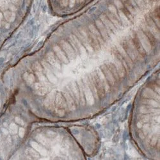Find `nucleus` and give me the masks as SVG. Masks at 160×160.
<instances>
[{
  "label": "nucleus",
  "instance_id": "nucleus-1",
  "mask_svg": "<svg viewBox=\"0 0 160 160\" xmlns=\"http://www.w3.org/2000/svg\"><path fill=\"white\" fill-rule=\"evenodd\" d=\"M30 0H0V28L5 30L10 28L21 12L24 6H27Z\"/></svg>",
  "mask_w": 160,
  "mask_h": 160
},
{
  "label": "nucleus",
  "instance_id": "nucleus-18",
  "mask_svg": "<svg viewBox=\"0 0 160 160\" xmlns=\"http://www.w3.org/2000/svg\"><path fill=\"white\" fill-rule=\"evenodd\" d=\"M63 96L65 99V101L67 102V104H68V107L69 109L71 111H74L76 110V102L75 101L71 94V93L69 91H67V90H63Z\"/></svg>",
  "mask_w": 160,
  "mask_h": 160
},
{
  "label": "nucleus",
  "instance_id": "nucleus-30",
  "mask_svg": "<svg viewBox=\"0 0 160 160\" xmlns=\"http://www.w3.org/2000/svg\"><path fill=\"white\" fill-rule=\"evenodd\" d=\"M25 153L29 158L32 159H37L40 158L39 154L33 148H27L25 151Z\"/></svg>",
  "mask_w": 160,
  "mask_h": 160
},
{
  "label": "nucleus",
  "instance_id": "nucleus-17",
  "mask_svg": "<svg viewBox=\"0 0 160 160\" xmlns=\"http://www.w3.org/2000/svg\"><path fill=\"white\" fill-rule=\"evenodd\" d=\"M100 69H101L102 73L104 74V76L106 77V79L108 82V83L110 84V85L111 86H114L116 83V80L114 78V76H113V74H112V72H110V71L108 69V68L106 67V65L105 64H102L101 65Z\"/></svg>",
  "mask_w": 160,
  "mask_h": 160
},
{
  "label": "nucleus",
  "instance_id": "nucleus-11",
  "mask_svg": "<svg viewBox=\"0 0 160 160\" xmlns=\"http://www.w3.org/2000/svg\"><path fill=\"white\" fill-rule=\"evenodd\" d=\"M52 49L55 55L57 56V57L61 63L63 64H68L69 63V60L68 57H67L65 52L63 51V49L59 45L53 46Z\"/></svg>",
  "mask_w": 160,
  "mask_h": 160
},
{
  "label": "nucleus",
  "instance_id": "nucleus-45",
  "mask_svg": "<svg viewBox=\"0 0 160 160\" xmlns=\"http://www.w3.org/2000/svg\"><path fill=\"white\" fill-rule=\"evenodd\" d=\"M18 133H19V136L21 138H23L24 136V134H25V129H24L23 128H19V131H18Z\"/></svg>",
  "mask_w": 160,
  "mask_h": 160
},
{
  "label": "nucleus",
  "instance_id": "nucleus-21",
  "mask_svg": "<svg viewBox=\"0 0 160 160\" xmlns=\"http://www.w3.org/2000/svg\"><path fill=\"white\" fill-rule=\"evenodd\" d=\"M142 96L145 99H151L159 101V96L158 94V93L155 92L150 88H146L144 89L142 93Z\"/></svg>",
  "mask_w": 160,
  "mask_h": 160
},
{
  "label": "nucleus",
  "instance_id": "nucleus-40",
  "mask_svg": "<svg viewBox=\"0 0 160 160\" xmlns=\"http://www.w3.org/2000/svg\"><path fill=\"white\" fill-rule=\"evenodd\" d=\"M139 121L143 122V123H145V122H148L150 121V115H140L138 116V117Z\"/></svg>",
  "mask_w": 160,
  "mask_h": 160
},
{
  "label": "nucleus",
  "instance_id": "nucleus-13",
  "mask_svg": "<svg viewBox=\"0 0 160 160\" xmlns=\"http://www.w3.org/2000/svg\"><path fill=\"white\" fill-rule=\"evenodd\" d=\"M93 78H94V82L96 84V87L97 88V91H98V94L99 96V98H104L105 95H106V92L104 90V88L103 87V85L102 84V83L101 82L100 79L96 73V71L93 72L92 74Z\"/></svg>",
  "mask_w": 160,
  "mask_h": 160
},
{
  "label": "nucleus",
  "instance_id": "nucleus-27",
  "mask_svg": "<svg viewBox=\"0 0 160 160\" xmlns=\"http://www.w3.org/2000/svg\"><path fill=\"white\" fill-rule=\"evenodd\" d=\"M88 35H89V38H90V44L92 46V47L93 48V49H94V51H98L101 49V47L100 46V44L98 41V38L95 37V35L92 33L90 31L89 32H88Z\"/></svg>",
  "mask_w": 160,
  "mask_h": 160
},
{
  "label": "nucleus",
  "instance_id": "nucleus-9",
  "mask_svg": "<svg viewBox=\"0 0 160 160\" xmlns=\"http://www.w3.org/2000/svg\"><path fill=\"white\" fill-rule=\"evenodd\" d=\"M56 94H57L56 90H53L45 98L44 101V105L47 109L49 110H53L55 109Z\"/></svg>",
  "mask_w": 160,
  "mask_h": 160
},
{
  "label": "nucleus",
  "instance_id": "nucleus-46",
  "mask_svg": "<svg viewBox=\"0 0 160 160\" xmlns=\"http://www.w3.org/2000/svg\"><path fill=\"white\" fill-rule=\"evenodd\" d=\"M76 3V0H69L68 7L70 8H72L74 7Z\"/></svg>",
  "mask_w": 160,
  "mask_h": 160
},
{
  "label": "nucleus",
  "instance_id": "nucleus-8",
  "mask_svg": "<svg viewBox=\"0 0 160 160\" xmlns=\"http://www.w3.org/2000/svg\"><path fill=\"white\" fill-rule=\"evenodd\" d=\"M137 35V37L139 39V41L143 48L145 51L146 53L150 52L152 50V45L149 41V38L147 37V36L145 35V33L142 31L139 30L137 33H136Z\"/></svg>",
  "mask_w": 160,
  "mask_h": 160
},
{
  "label": "nucleus",
  "instance_id": "nucleus-5",
  "mask_svg": "<svg viewBox=\"0 0 160 160\" xmlns=\"http://www.w3.org/2000/svg\"><path fill=\"white\" fill-rule=\"evenodd\" d=\"M59 46L65 52L69 61H74L76 57V52L69 42L65 40H61L59 42Z\"/></svg>",
  "mask_w": 160,
  "mask_h": 160
},
{
  "label": "nucleus",
  "instance_id": "nucleus-23",
  "mask_svg": "<svg viewBox=\"0 0 160 160\" xmlns=\"http://www.w3.org/2000/svg\"><path fill=\"white\" fill-rule=\"evenodd\" d=\"M107 18L109 19V20L113 23V24L115 26V27L118 30H122L123 26L122 24V22L121 21V20H119L118 19H117L114 15H113L112 13H110L109 11H108L105 14Z\"/></svg>",
  "mask_w": 160,
  "mask_h": 160
},
{
  "label": "nucleus",
  "instance_id": "nucleus-20",
  "mask_svg": "<svg viewBox=\"0 0 160 160\" xmlns=\"http://www.w3.org/2000/svg\"><path fill=\"white\" fill-rule=\"evenodd\" d=\"M142 31L145 33V35L147 36L149 40V41L152 45V46H155L156 44V39L155 38V37L153 35V34L151 32L148 24H142Z\"/></svg>",
  "mask_w": 160,
  "mask_h": 160
},
{
  "label": "nucleus",
  "instance_id": "nucleus-14",
  "mask_svg": "<svg viewBox=\"0 0 160 160\" xmlns=\"http://www.w3.org/2000/svg\"><path fill=\"white\" fill-rule=\"evenodd\" d=\"M131 40H132V42L133 43V44H134L137 52H138V54L140 56H141L142 57H144L145 55H146V52L145 51L143 48L142 47L139 39L137 37V35L136 33H132L131 35Z\"/></svg>",
  "mask_w": 160,
  "mask_h": 160
},
{
  "label": "nucleus",
  "instance_id": "nucleus-33",
  "mask_svg": "<svg viewBox=\"0 0 160 160\" xmlns=\"http://www.w3.org/2000/svg\"><path fill=\"white\" fill-rule=\"evenodd\" d=\"M78 88L79 91V97H80V102L83 106L85 105V98L84 96V92H83V84L81 80L78 82Z\"/></svg>",
  "mask_w": 160,
  "mask_h": 160
},
{
  "label": "nucleus",
  "instance_id": "nucleus-42",
  "mask_svg": "<svg viewBox=\"0 0 160 160\" xmlns=\"http://www.w3.org/2000/svg\"><path fill=\"white\" fill-rule=\"evenodd\" d=\"M9 129H10V132L13 135H15L18 132V126L15 124V123H12L10 124V126H9Z\"/></svg>",
  "mask_w": 160,
  "mask_h": 160
},
{
  "label": "nucleus",
  "instance_id": "nucleus-35",
  "mask_svg": "<svg viewBox=\"0 0 160 160\" xmlns=\"http://www.w3.org/2000/svg\"><path fill=\"white\" fill-rule=\"evenodd\" d=\"M140 112L143 114L149 113H154V112H159V109H154L153 108L148 107V106H142L140 109Z\"/></svg>",
  "mask_w": 160,
  "mask_h": 160
},
{
  "label": "nucleus",
  "instance_id": "nucleus-48",
  "mask_svg": "<svg viewBox=\"0 0 160 160\" xmlns=\"http://www.w3.org/2000/svg\"><path fill=\"white\" fill-rule=\"evenodd\" d=\"M156 142H157V138H156V137H153L152 139L151 140V145L153 147V146H154V145L156 144Z\"/></svg>",
  "mask_w": 160,
  "mask_h": 160
},
{
  "label": "nucleus",
  "instance_id": "nucleus-37",
  "mask_svg": "<svg viewBox=\"0 0 160 160\" xmlns=\"http://www.w3.org/2000/svg\"><path fill=\"white\" fill-rule=\"evenodd\" d=\"M36 139H37V140L38 142L42 143V145H48V143H49L48 140L44 136H43L42 135H40L39 134V135H37Z\"/></svg>",
  "mask_w": 160,
  "mask_h": 160
},
{
  "label": "nucleus",
  "instance_id": "nucleus-29",
  "mask_svg": "<svg viewBox=\"0 0 160 160\" xmlns=\"http://www.w3.org/2000/svg\"><path fill=\"white\" fill-rule=\"evenodd\" d=\"M30 145L32 147V148H33L35 151H37L38 152H39L40 154H41L42 156H46L48 154L47 151L43 148L41 145H40L38 143H37L35 142H31Z\"/></svg>",
  "mask_w": 160,
  "mask_h": 160
},
{
  "label": "nucleus",
  "instance_id": "nucleus-15",
  "mask_svg": "<svg viewBox=\"0 0 160 160\" xmlns=\"http://www.w3.org/2000/svg\"><path fill=\"white\" fill-rule=\"evenodd\" d=\"M96 26L98 31L99 32L100 34L101 35L102 38L104 39V41L105 42H108L110 39V37L108 35L107 30H106L104 25L100 19L96 21Z\"/></svg>",
  "mask_w": 160,
  "mask_h": 160
},
{
  "label": "nucleus",
  "instance_id": "nucleus-12",
  "mask_svg": "<svg viewBox=\"0 0 160 160\" xmlns=\"http://www.w3.org/2000/svg\"><path fill=\"white\" fill-rule=\"evenodd\" d=\"M34 92L36 94L44 96L49 91V86L46 82H40L34 84Z\"/></svg>",
  "mask_w": 160,
  "mask_h": 160
},
{
  "label": "nucleus",
  "instance_id": "nucleus-3",
  "mask_svg": "<svg viewBox=\"0 0 160 160\" xmlns=\"http://www.w3.org/2000/svg\"><path fill=\"white\" fill-rule=\"evenodd\" d=\"M78 38L79 40V41L83 44V46L85 48L87 51L92 53L94 51V49L92 47L90 42V38L87 32H86L84 29L80 28L78 32H75L74 34Z\"/></svg>",
  "mask_w": 160,
  "mask_h": 160
},
{
  "label": "nucleus",
  "instance_id": "nucleus-52",
  "mask_svg": "<svg viewBox=\"0 0 160 160\" xmlns=\"http://www.w3.org/2000/svg\"><path fill=\"white\" fill-rule=\"evenodd\" d=\"M153 1H156V0H153Z\"/></svg>",
  "mask_w": 160,
  "mask_h": 160
},
{
  "label": "nucleus",
  "instance_id": "nucleus-2",
  "mask_svg": "<svg viewBox=\"0 0 160 160\" xmlns=\"http://www.w3.org/2000/svg\"><path fill=\"white\" fill-rule=\"evenodd\" d=\"M121 45L122 46L128 56L132 60V61H135L139 55L137 52L134 44H133L131 38H124L121 40Z\"/></svg>",
  "mask_w": 160,
  "mask_h": 160
},
{
  "label": "nucleus",
  "instance_id": "nucleus-41",
  "mask_svg": "<svg viewBox=\"0 0 160 160\" xmlns=\"http://www.w3.org/2000/svg\"><path fill=\"white\" fill-rule=\"evenodd\" d=\"M40 82H46V77L44 74V71L35 72Z\"/></svg>",
  "mask_w": 160,
  "mask_h": 160
},
{
  "label": "nucleus",
  "instance_id": "nucleus-47",
  "mask_svg": "<svg viewBox=\"0 0 160 160\" xmlns=\"http://www.w3.org/2000/svg\"><path fill=\"white\" fill-rule=\"evenodd\" d=\"M128 2L131 4V5L134 7L135 8V10L138 12V10H140L139 9V8L138 7V6L137 5V4L135 3V0H128Z\"/></svg>",
  "mask_w": 160,
  "mask_h": 160
},
{
  "label": "nucleus",
  "instance_id": "nucleus-24",
  "mask_svg": "<svg viewBox=\"0 0 160 160\" xmlns=\"http://www.w3.org/2000/svg\"><path fill=\"white\" fill-rule=\"evenodd\" d=\"M88 28H89V31H90L92 33L94 34V35H95V37L98 38V41H99V44H100L101 47V46H104L106 42L104 41V39L102 38L101 35L100 34L98 30L97 29L96 26L95 25H94V24H90Z\"/></svg>",
  "mask_w": 160,
  "mask_h": 160
},
{
  "label": "nucleus",
  "instance_id": "nucleus-22",
  "mask_svg": "<svg viewBox=\"0 0 160 160\" xmlns=\"http://www.w3.org/2000/svg\"><path fill=\"white\" fill-rule=\"evenodd\" d=\"M115 67V68L118 72V76L120 77V78H122L124 77L125 74H126V69L124 68V67L123 65V64L122 63V62L120 61L117 58H116L115 57V60L114 62L113 63Z\"/></svg>",
  "mask_w": 160,
  "mask_h": 160
},
{
  "label": "nucleus",
  "instance_id": "nucleus-49",
  "mask_svg": "<svg viewBox=\"0 0 160 160\" xmlns=\"http://www.w3.org/2000/svg\"><path fill=\"white\" fill-rule=\"evenodd\" d=\"M138 128H142V126H143V122H140V121H138L137 124Z\"/></svg>",
  "mask_w": 160,
  "mask_h": 160
},
{
  "label": "nucleus",
  "instance_id": "nucleus-50",
  "mask_svg": "<svg viewBox=\"0 0 160 160\" xmlns=\"http://www.w3.org/2000/svg\"><path fill=\"white\" fill-rule=\"evenodd\" d=\"M2 130L3 132L4 133L5 135H8V131L5 128H2Z\"/></svg>",
  "mask_w": 160,
  "mask_h": 160
},
{
  "label": "nucleus",
  "instance_id": "nucleus-51",
  "mask_svg": "<svg viewBox=\"0 0 160 160\" xmlns=\"http://www.w3.org/2000/svg\"><path fill=\"white\" fill-rule=\"evenodd\" d=\"M145 4H149L151 2V0H143Z\"/></svg>",
  "mask_w": 160,
  "mask_h": 160
},
{
  "label": "nucleus",
  "instance_id": "nucleus-26",
  "mask_svg": "<svg viewBox=\"0 0 160 160\" xmlns=\"http://www.w3.org/2000/svg\"><path fill=\"white\" fill-rule=\"evenodd\" d=\"M87 82L88 84V86L92 92L93 95H94V98H96L97 99H99V96L98 94V91H97V88L96 87V84L94 82V78H93L92 75H89L88 78V80H87Z\"/></svg>",
  "mask_w": 160,
  "mask_h": 160
},
{
  "label": "nucleus",
  "instance_id": "nucleus-44",
  "mask_svg": "<svg viewBox=\"0 0 160 160\" xmlns=\"http://www.w3.org/2000/svg\"><path fill=\"white\" fill-rule=\"evenodd\" d=\"M15 121H16V123H18V124H21V125H22V126H24V125H25L24 122L22 121V120L21 118H19V117H16L15 118Z\"/></svg>",
  "mask_w": 160,
  "mask_h": 160
},
{
  "label": "nucleus",
  "instance_id": "nucleus-25",
  "mask_svg": "<svg viewBox=\"0 0 160 160\" xmlns=\"http://www.w3.org/2000/svg\"><path fill=\"white\" fill-rule=\"evenodd\" d=\"M96 73L100 79L101 82L102 83V84L103 85V87L104 88V90H105V92L106 93L107 92H109V91L110 90V84L108 83L107 79H106V77L104 76V74L102 73L101 69L100 68H98L96 71Z\"/></svg>",
  "mask_w": 160,
  "mask_h": 160
},
{
  "label": "nucleus",
  "instance_id": "nucleus-16",
  "mask_svg": "<svg viewBox=\"0 0 160 160\" xmlns=\"http://www.w3.org/2000/svg\"><path fill=\"white\" fill-rule=\"evenodd\" d=\"M115 48H116L117 51H118V52L121 55V57L123 58V59L126 62L128 68L131 69L132 68V65H133V62L130 58V57L128 56V55L127 54L126 52L122 48V46L121 45V44H117Z\"/></svg>",
  "mask_w": 160,
  "mask_h": 160
},
{
  "label": "nucleus",
  "instance_id": "nucleus-34",
  "mask_svg": "<svg viewBox=\"0 0 160 160\" xmlns=\"http://www.w3.org/2000/svg\"><path fill=\"white\" fill-rule=\"evenodd\" d=\"M23 78L24 81L28 84H32L35 81V77L33 74L29 73V72H25L23 75Z\"/></svg>",
  "mask_w": 160,
  "mask_h": 160
},
{
  "label": "nucleus",
  "instance_id": "nucleus-28",
  "mask_svg": "<svg viewBox=\"0 0 160 160\" xmlns=\"http://www.w3.org/2000/svg\"><path fill=\"white\" fill-rule=\"evenodd\" d=\"M106 67L108 68V69L110 71V72H112V74H113V76H114L116 82H118L120 80V77L118 76V72L115 68V67L114 65V64L110 62H106L105 63H104Z\"/></svg>",
  "mask_w": 160,
  "mask_h": 160
},
{
  "label": "nucleus",
  "instance_id": "nucleus-43",
  "mask_svg": "<svg viewBox=\"0 0 160 160\" xmlns=\"http://www.w3.org/2000/svg\"><path fill=\"white\" fill-rule=\"evenodd\" d=\"M135 2L139 8V9L143 10L146 8V4L144 3L143 0H135Z\"/></svg>",
  "mask_w": 160,
  "mask_h": 160
},
{
  "label": "nucleus",
  "instance_id": "nucleus-19",
  "mask_svg": "<svg viewBox=\"0 0 160 160\" xmlns=\"http://www.w3.org/2000/svg\"><path fill=\"white\" fill-rule=\"evenodd\" d=\"M69 92L71 93V94L73 97L76 104L78 105L80 102V97H79V88L76 82H72L71 84V89H69Z\"/></svg>",
  "mask_w": 160,
  "mask_h": 160
},
{
  "label": "nucleus",
  "instance_id": "nucleus-10",
  "mask_svg": "<svg viewBox=\"0 0 160 160\" xmlns=\"http://www.w3.org/2000/svg\"><path fill=\"white\" fill-rule=\"evenodd\" d=\"M87 80L88 79H84V85H83L84 96H85V101H87L88 104L93 105L95 102V98L88 86Z\"/></svg>",
  "mask_w": 160,
  "mask_h": 160
},
{
  "label": "nucleus",
  "instance_id": "nucleus-6",
  "mask_svg": "<svg viewBox=\"0 0 160 160\" xmlns=\"http://www.w3.org/2000/svg\"><path fill=\"white\" fill-rule=\"evenodd\" d=\"M100 20L103 23L104 26L106 27V30L108 31V35L110 38H115V34H117L118 30L115 27V26L113 23L109 20L105 14H102L100 16Z\"/></svg>",
  "mask_w": 160,
  "mask_h": 160
},
{
  "label": "nucleus",
  "instance_id": "nucleus-36",
  "mask_svg": "<svg viewBox=\"0 0 160 160\" xmlns=\"http://www.w3.org/2000/svg\"><path fill=\"white\" fill-rule=\"evenodd\" d=\"M143 103L145 104H147V105H149V106H151V107H154V108L159 107V103L154 99H146L143 101Z\"/></svg>",
  "mask_w": 160,
  "mask_h": 160
},
{
  "label": "nucleus",
  "instance_id": "nucleus-38",
  "mask_svg": "<svg viewBox=\"0 0 160 160\" xmlns=\"http://www.w3.org/2000/svg\"><path fill=\"white\" fill-rule=\"evenodd\" d=\"M108 11L112 13V14L113 15H114L117 19H118L119 20H121L119 18V16H118V10H117V8L115 7V6L114 5H108Z\"/></svg>",
  "mask_w": 160,
  "mask_h": 160
},
{
  "label": "nucleus",
  "instance_id": "nucleus-39",
  "mask_svg": "<svg viewBox=\"0 0 160 160\" xmlns=\"http://www.w3.org/2000/svg\"><path fill=\"white\" fill-rule=\"evenodd\" d=\"M79 52L80 54V56H81L83 60H85L87 57V51L85 49V48L83 46V44L80 46L79 48Z\"/></svg>",
  "mask_w": 160,
  "mask_h": 160
},
{
  "label": "nucleus",
  "instance_id": "nucleus-32",
  "mask_svg": "<svg viewBox=\"0 0 160 160\" xmlns=\"http://www.w3.org/2000/svg\"><path fill=\"white\" fill-rule=\"evenodd\" d=\"M149 15L154 21L156 25L158 28H159V8L158 7L156 10H154V12H151Z\"/></svg>",
  "mask_w": 160,
  "mask_h": 160
},
{
  "label": "nucleus",
  "instance_id": "nucleus-4",
  "mask_svg": "<svg viewBox=\"0 0 160 160\" xmlns=\"http://www.w3.org/2000/svg\"><path fill=\"white\" fill-rule=\"evenodd\" d=\"M68 108V104L65 101L63 96L60 92L57 93L55 98V111L60 117H63L65 114L66 110Z\"/></svg>",
  "mask_w": 160,
  "mask_h": 160
},
{
  "label": "nucleus",
  "instance_id": "nucleus-7",
  "mask_svg": "<svg viewBox=\"0 0 160 160\" xmlns=\"http://www.w3.org/2000/svg\"><path fill=\"white\" fill-rule=\"evenodd\" d=\"M45 60L52 68H55L57 70L61 69V62L53 51H48L46 53Z\"/></svg>",
  "mask_w": 160,
  "mask_h": 160
},
{
  "label": "nucleus",
  "instance_id": "nucleus-31",
  "mask_svg": "<svg viewBox=\"0 0 160 160\" xmlns=\"http://www.w3.org/2000/svg\"><path fill=\"white\" fill-rule=\"evenodd\" d=\"M122 4L124 5V7L131 13L132 16H135L137 14V11L135 10V8L133 7L131 4L128 2V0H121Z\"/></svg>",
  "mask_w": 160,
  "mask_h": 160
}]
</instances>
